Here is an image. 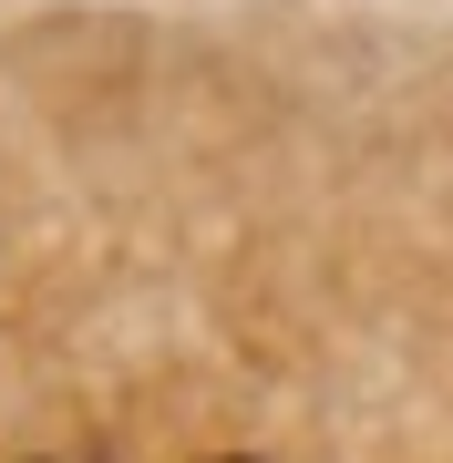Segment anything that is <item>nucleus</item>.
I'll list each match as a JSON object with an SVG mask.
<instances>
[{
    "mask_svg": "<svg viewBox=\"0 0 453 463\" xmlns=\"http://www.w3.org/2000/svg\"><path fill=\"white\" fill-rule=\"evenodd\" d=\"M217 463H258V453H217Z\"/></svg>",
    "mask_w": 453,
    "mask_h": 463,
    "instance_id": "1",
    "label": "nucleus"
}]
</instances>
